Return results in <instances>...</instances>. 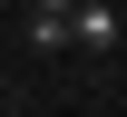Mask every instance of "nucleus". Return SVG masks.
I'll list each match as a JSON object with an SVG mask.
<instances>
[{
    "label": "nucleus",
    "instance_id": "obj_1",
    "mask_svg": "<svg viewBox=\"0 0 127 117\" xmlns=\"http://www.w3.org/2000/svg\"><path fill=\"white\" fill-rule=\"evenodd\" d=\"M68 39H78V49H117V39H127V20L108 10V0H78V10H68Z\"/></svg>",
    "mask_w": 127,
    "mask_h": 117
},
{
    "label": "nucleus",
    "instance_id": "obj_2",
    "mask_svg": "<svg viewBox=\"0 0 127 117\" xmlns=\"http://www.w3.org/2000/svg\"><path fill=\"white\" fill-rule=\"evenodd\" d=\"M68 10H78V0H30V20H68Z\"/></svg>",
    "mask_w": 127,
    "mask_h": 117
}]
</instances>
